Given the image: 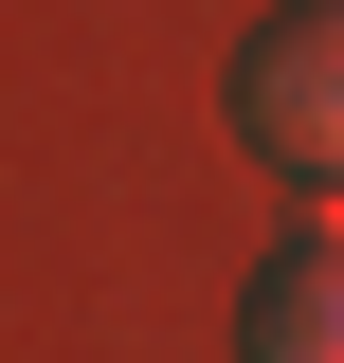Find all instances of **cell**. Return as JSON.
Here are the masks:
<instances>
[{"label":"cell","instance_id":"cell-1","mask_svg":"<svg viewBox=\"0 0 344 363\" xmlns=\"http://www.w3.org/2000/svg\"><path fill=\"white\" fill-rule=\"evenodd\" d=\"M236 128H254L272 164L344 182V0H308V18H272V37L236 55Z\"/></svg>","mask_w":344,"mask_h":363},{"label":"cell","instance_id":"cell-2","mask_svg":"<svg viewBox=\"0 0 344 363\" xmlns=\"http://www.w3.org/2000/svg\"><path fill=\"white\" fill-rule=\"evenodd\" d=\"M236 345H254V363H344V236H308V255L272 272Z\"/></svg>","mask_w":344,"mask_h":363}]
</instances>
